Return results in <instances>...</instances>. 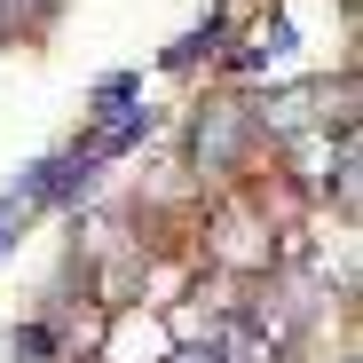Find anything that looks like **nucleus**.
<instances>
[{"instance_id": "nucleus-8", "label": "nucleus", "mask_w": 363, "mask_h": 363, "mask_svg": "<svg viewBox=\"0 0 363 363\" xmlns=\"http://www.w3.org/2000/svg\"><path fill=\"white\" fill-rule=\"evenodd\" d=\"M332 363H355V347H340V355H332Z\"/></svg>"}, {"instance_id": "nucleus-3", "label": "nucleus", "mask_w": 363, "mask_h": 363, "mask_svg": "<svg viewBox=\"0 0 363 363\" xmlns=\"http://www.w3.org/2000/svg\"><path fill=\"white\" fill-rule=\"evenodd\" d=\"M174 355V332L158 308H111L103 332L87 340V363H166Z\"/></svg>"}, {"instance_id": "nucleus-4", "label": "nucleus", "mask_w": 363, "mask_h": 363, "mask_svg": "<svg viewBox=\"0 0 363 363\" xmlns=\"http://www.w3.org/2000/svg\"><path fill=\"white\" fill-rule=\"evenodd\" d=\"M158 135H166V103H150V95H143L135 111H118L111 127H95V135H72V143H79V150H87V158H95L103 174H111V166L143 158V150H150Z\"/></svg>"}, {"instance_id": "nucleus-1", "label": "nucleus", "mask_w": 363, "mask_h": 363, "mask_svg": "<svg viewBox=\"0 0 363 363\" xmlns=\"http://www.w3.org/2000/svg\"><path fill=\"white\" fill-rule=\"evenodd\" d=\"M269 174V143L245 87H198V103L182 111V182L198 198L245 190V182Z\"/></svg>"}, {"instance_id": "nucleus-5", "label": "nucleus", "mask_w": 363, "mask_h": 363, "mask_svg": "<svg viewBox=\"0 0 363 363\" xmlns=\"http://www.w3.org/2000/svg\"><path fill=\"white\" fill-rule=\"evenodd\" d=\"M143 95H150L143 64H118V72H95V87H87V103H79V135L111 127V118H118V111H135Z\"/></svg>"}, {"instance_id": "nucleus-7", "label": "nucleus", "mask_w": 363, "mask_h": 363, "mask_svg": "<svg viewBox=\"0 0 363 363\" xmlns=\"http://www.w3.org/2000/svg\"><path fill=\"white\" fill-rule=\"evenodd\" d=\"M55 16H64V0H0V40H40Z\"/></svg>"}, {"instance_id": "nucleus-2", "label": "nucleus", "mask_w": 363, "mask_h": 363, "mask_svg": "<svg viewBox=\"0 0 363 363\" xmlns=\"http://www.w3.org/2000/svg\"><path fill=\"white\" fill-rule=\"evenodd\" d=\"M237 16H245L237 0H213V9H206L190 32H182V40H166V48L150 55V72H166V79H198V72H213V64H221V48L237 40Z\"/></svg>"}, {"instance_id": "nucleus-6", "label": "nucleus", "mask_w": 363, "mask_h": 363, "mask_svg": "<svg viewBox=\"0 0 363 363\" xmlns=\"http://www.w3.org/2000/svg\"><path fill=\"white\" fill-rule=\"evenodd\" d=\"M32 229H40V206L24 198V182L9 174V182H0V261H9V253L24 245V237H32Z\"/></svg>"}]
</instances>
